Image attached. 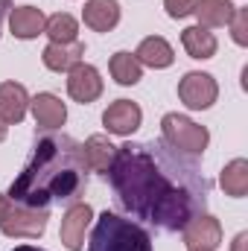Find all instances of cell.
<instances>
[{
  "label": "cell",
  "instance_id": "6da1fadb",
  "mask_svg": "<svg viewBox=\"0 0 248 251\" xmlns=\"http://www.w3.org/2000/svg\"><path fill=\"white\" fill-rule=\"evenodd\" d=\"M88 164L82 146L70 137H44L35 146L32 161L12 181V201H24L29 207H47L53 199H73L82 190V176Z\"/></svg>",
  "mask_w": 248,
  "mask_h": 251
},
{
  "label": "cell",
  "instance_id": "7a4b0ae2",
  "mask_svg": "<svg viewBox=\"0 0 248 251\" xmlns=\"http://www.w3.org/2000/svg\"><path fill=\"white\" fill-rule=\"evenodd\" d=\"M108 173L114 190L120 193V201L137 216H149L155 204L173 190V184L161 176L155 161L140 146H117Z\"/></svg>",
  "mask_w": 248,
  "mask_h": 251
},
{
  "label": "cell",
  "instance_id": "3957f363",
  "mask_svg": "<svg viewBox=\"0 0 248 251\" xmlns=\"http://www.w3.org/2000/svg\"><path fill=\"white\" fill-rule=\"evenodd\" d=\"M88 251H152V237L117 213H102L94 225Z\"/></svg>",
  "mask_w": 248,
  "mask_h": 251
},
{
  "label": "cell",
  "instance_id": "277c9868",
  "mask_svg": "<svg viewBox=\"0 0 248 251\" xmlns=\"http://www.w3.org/2000/svg\"><path fill=\"white\" fill-rule=\"evenodd\" d=\"M161 131H164V140L187 155H201L210 143V131L204 126L193 123L184 114H164L161 120Z\"/></svg>",
  "mask_w": 248,
  "mask_h": 251
},
{
  "label": "cell",
  "instance_id": "5b68a950",
  "mask_svg": "<svg viewBox=\"0 0 248 251\" xmlns=\"http://www.w3.org/2000/svg\"><path fill=\"white\" fill-rule=\"evenodd\" d=\"M178 97L190 111H204L216 102L219 97V85L210 73H201V70H190L184 73V79L178 82Z\"/></svg>",
  "mask_w": 248,
  "mask_h": 251
},
{
  "label": "cell",
  "instance_id": "8992f818",
  "mask_svg": "<svg viewBox=\"0 0 248 251\" xmlns=\"http://www.w3.org/2000/svg\"><path fill=\"white\" fill-rule=\"evenodd\" d=\"M47 210L44 207H29V204H24V207H15L12 204V210H9V216L3 219V225H0V231L6 234V237H41L44 231H47Z\"/></svg>",
  "mask_w": 248,
  "mask_h": 251
},
{
  "label": "cell",
  "instance_id": "52a82bcc",
  "mask_svg": "<svg viewBox=\"0 0 248 251\" xmlns=\"http://www.w3.org/2000/svg\"><path fill=\"white\" fill-rule=\"evenodd\" d=\"M190 210H193V204H190V196H187L184 190L173 187L158 204H155V210L149 213V219L152 222H158L161 228H170V231H178V228H184L187 219H190Z\"/></svg>",
  "mask_w": 248,
  "mask_h": 251
},
{
  "label": "cell",
  "instance_id": "ba28073f",
  "mask_svg": "<svg viewBox=\"0 0 248 251\" xmlns=\"http://www.w3.org/2000/svg\"><path fill=\"white\" fill-rule=\"evenodd\" d=\"M67 94L76 102H82V105L99 100V94H102V76H99V70L94 64H85V62L70 67L67 70Z\"/></svg>",
  "mask_w": 248,
  "mask_h": 251
},
{
  "label": "cell",
  "instance_id": "9c48e42d",
  "mask_svg": "<svg viewBox=\"0 0 248 251\" xmlns=\"http://www.w3.org/2000/svg\"><path fill=\"white\" fill-rule=\"evenodd\" d=\"M181 231H184V246L187 249L213 251L222 243V225H219V219L210 216V213H204V216H190Z\"/></svg>",
  "mask_w": 248,
  "mask_h": 251
},
{
  "label": "cell",
  "instance_id": "30bf717a",
  "mask_svg": "<svg viewBox=\"0 0 248 251\" xmlns=\"http://www.w3.org/2000/svg\"><path fill=\"white\" fill-rule=\"evenodd\" d=\"M94 219V210L91 204L85 201H76L67 207V213L62 216V243L67 251H82L85 249V231Z\"/></svg>",
  "mask_w": 248,
  "mask_h": 251
},
{
  "label": "cell",
  "instance_id": "8fae6325",
  "mask_svg": "<svg viewBox=\"0 0 248 251\" xmlns=\"http://www.w3.org/2000/svg\"><path fill=\"white\" fill-rule=\"evenodd\" d=\"M140 120H143V111L137 102L131 100H117L111 102L105 111H102V126L111 131V134H120V137H128L140 128Z\"/></svg>",
  "mask_w": 248,
  "mask_h": 251
},
{
  "label": "cell",
  "instance_id": "7c38bea8",
  "mask_svg": "<svg viewBox=\"0 0 248 251\" xmlns=\"http://www.w3.org/2000/svg\"><path fill=\"white\" fill-rule=\"evenodd\" d=\"M26 108H29V94L24 85L18 82H3L0 85V120L9 123H21L26 117Z\"/></svg>",
  "mask_w": 248,
  "mask_h": 251
},
{
  "label": "cell",
  "instance_id": "4fadbf2b",
  "mask_svg": "<svg viewBox=\"0 0 248 251\" xmlns=\"http://www.w3.org/2000/svg\"><path fill=\"white\" fill-rule=\"evenodd\" d=\"M44 12L35 9V6H15L9 12V26H12V35L21 38V41H29V38H38L44 32Z\"/></svg>",
  "mask_w": 248,
  "mask_h": 251
},
{
  "label": "cell",
  "instance_id": "5bb4252c",
  "mask_svg": "<svg viewBox=\"0 0 248 251\" xmlns=\"http://www.w3.org/2000/svg\"><path fill=\"white\" fill-rule=\"evenodd\" d=\"M82 18L94 32H111L120 24V3L117 0H88Z\"/></svg>",
  "mask_w": 248,
  "mask_h": 251
},
{
  "label": "cell",
  "instance_id": "9a60e30c",
  "mask_svg": "<svg viewBox=\"0 0 248 251\" xmlns=\"http://www.w3.org/2000/svg\"><path fill=\"white\" fill-rule=\"evenodd\" d=\"M82 56H85V44L82 41H70V44H53L50 41L44 47V53H41L44 67L56 70V73H67L70 67H76L82 62Z\"/></svg>",
  "mask_w": 248,
  "mask_h": 251
},
{
  "label": "cell",
  "instance_id": "2e32d148",
  "mask_svg": "<svg viewBox=\"0 0 248 251\" xmlns=\"http://www.w3.org/2000/svg\"><path fill=\"white\" fill-rule=\"evenodd\" d=\"M29 108L41 128H62L67 120V108L56 94H38L35 100H29Z\"/></svg>",
  "mask_w": 248,
  "mask_h": 251
},
{
  "label": "cell",
  "instance_id": "e0dca14e",
  "mask_svg": "<svg viewBox=\"0 0 248 251\" xmlns=\"http://www.w3.org/2000/svg\"><path fill=\"white\" fill-rule=\"evenodd\" d=\"M82 155H85L88 170H94V173H108L111 164H114L117 146H114L105 134H91V137L82 143Z\"/></svg>",
  "mask_w": 248,
  "mask_h": 251
},
{
  "label": "cell",
  "instance_id": "ac0fdd59",
  "mask_svg": "<svg viewBox=\"0 0 248 251\" xmlns=\"http://www.w3.org/2000/svg\"><path fill=\"white\" fill-rule=\"evenodd\" d=\"M234 9L237 6H231V0H196L193 3V15L198 18V26L204 29L228 26L234 18Z\"/></svg>",
  "mask_w": 248,
  "mask_h": 251
},
{
  "label": "cell",
  "instance_id": "d6986e66",
  "mask_svg": "<svg viewBox=\"0 0 248 251\" xmlns=\"http://www.w3.org/2000/svg\"><path fill=\"white\" fill-rule=\"evenodd\" d=\"M134 59H137L140 64H146V67L161 70V67H170V64L175 62V53H173V47H170L161 35H149V38L140 41Z\"/></svg>",
  "mask_w": 248,
  "mask_h": 251
},
{
  "label": "cell",
  "instance_id": "ffe728a7",
  "mask_svg": "<svg viewBox=\"0 0 248 251\" xmlns=\"http://www.w3.org/2000/svg\"><path fill=\"white\" fill-rule=\"evenodd\" d=\"M181 44H184V50L190 53V59H213L216 56V38H213V32H207L204 26H187L184 32H181Z\"/></svg>",
  "mask_w": 248,
  "mask_h": 251
},
{
  "label": "cell",
  "instance_id": "44dd1931",
  "mask_svg": "<svg viewBox=\"0 0 248 251\" xmlns=\"http://www.w3.org/2000/svg\"><path fill=\"white\" fill-rule=\"evenodd\" d=\"M219 184L228 196L234 199H243L248 193V161L246 158H234L231 164H225L222 176H219Z\"/></svg>",
  "mask_w": 248,
  "mask_h": 251
},
{
  "label": "cell",
  "instance_id": "7402d4cb",
  "mask_svg": "<svg viewBox=\"0 0 248 251\" xmlns=\"http://www.w3.org/2000/svg\"><path fill=\"white\" fill-rule=\"evenodd\" d=\"M111 76L117 79V85H137L140 79H143V64L134 59V53H114L111 56Z\"/></svg>",
  "mask_w": 248,
  "mask_h": 251
},
{
  "label": "cell",
  "instance_id": "603a6c76",
  "mask_svg": "<svg viewBox=\"0 0 248 251\" xmlns=\"http://www.w3.org/2000/svg\"><path fill=\"white\" fill-rule=\"evenodd\" d=\"M44 32L50 35L53 44H70V41H79V38H76V35H79V24H76V18L67 15V12L50 15L47 24H44Z\"/></svg>",
  "mask_w": 248,
  "mask_h": 251
},
{
  "label": "cell",
  "instance_id": "cb8c5ba5",
  "mask_svg": "<svg viewBox=\"0 0 248 251\" xmlns=\"http://www.w3.org/2000/svg\"><path fill=\"white\" fill-rule=\"evenodd\" d=\"M231 32H234V41L240 47L248 44V9H234V18H231Z\"/></svg>",
  "mask_w": 248,
  "mask_h": 251
},
{
  "label": "cell",
  "instance_id": "d4e9b609",
  "mask_svg": "<svg viewBox=\"0 0 248 251\" xmlns=\"http://www.w3.org/2000/svg\"><path fill=\"white\" fill-rule=\"evenodd\" d=\"M193 3L196 0H164V9H167V15L170 18H187V15H193Z\"/></svg>",
  "mask_w": 248,
  "mask_h": 251
},
{
  "label": "cell",
  "instance_id": "484cf974",
  "mask_svg": "<svg viewBox=\"0 0 248 251\" xmlns=\"http://www.w3.org/2000/svg\"><path fill=\"white\" fill-rule=\"evenodd\" d=\"M9 210H12V201H9L6 196H0V225H3V219L9 216Z\"/></svg>",
  "mask_w": 248,
  "mask_h": 251
},
{
  "label": "cell",
  "instance_id": "4316f807",
  "mask_svg": "<svg viewBox=\"0 0 248 251\" xmlns=\"http://www.w3.org/2000/svg\"><path fill=\"white\" fill-rule=\"evenodd\" d=\"M246 246H248V234H237L234 249H231V251H246Z\"/></svg>",
  "mask_w": 248,
  "mask_h": 251
},
{
  "label": "cell",
  "instance_id": "83f0119b",
  "mask_svg": "<svg viewBox=\"0 0 248 251\" xmlns=\"http://www.w3.org/2000/svg\"><path fill=\"white\" fill-rule=\"evenodd\" d=\"M6 9H12L9 0H0V26H3V15H6Z\"/></svg>",
  "mask_w": 248,
  "mask_h": 251
},
{
  "label": "cell",
  "instance_id": "f1b7e54d",
  "mask_svg": "<svg viewBox=\"0 0 248 251\" xmlns=\"http://www.w3.org/2000/svg\"><path fill=\"white\" fill-rule=\"evenodd\" d=\"M6 128H9V126H6V123H3V120H0V143L6 140Z\"/></svg>",
  "mask_w": 248,
  "mask_h": 251
},
{
  "label": "cell",
  "instance_id": "f546056e",
  "mask_svg": "<svg viewBox=\"0 0 248 251\" xmlns=\"http://www.w3.org/2000/svg\"><path fill=\"white\" fill-rule=\"evenodd\" d=\"M15 251H44V249H35V246H18Z\"/></svg>",
  "mask_w": 248,
  "mask_h": 251
},
{
  "label": "cell",
  "instance_id": "4dcf8cb0",
  "mask_svg": "<svg viewBox=\"0 0 248 251\" xmlns=\"http://www.w3.org/2000/svg\"><path fill=\"white\" fill-rule=\"evenodd\" d=\"M190 251H204V249H190Z\"/></svg>",
  "mask_w": 248,
  "mask_h": 251
}]
</instances>
